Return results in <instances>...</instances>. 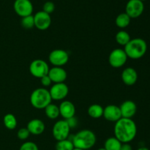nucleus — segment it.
I'll return each instance as SVG.
<instances>
[{"instance_id": "obj_24", "label": "nucleus", "mask_w": 150, "mask_h": 150, "mask_svg": "<svg viewBox=\"0 0 150 150\" xmlns=\"http://www.w3.org/2000/svg\"><path fill=\"white\" fill-rule=\"evenodd\" d=\"M115 39L117 44L125 46L130 41L131 38L127 32L125 30H120L116 34Z\"/></svg>"}, {"instance_id": "obj_6", "label": "nucleus", "mask_w": 150, "mask_h": 150, "mask_svg": "<svg viewBox=\"0 0 150 150\" xmlns=\"http://www.w3.org/2000/svg\"><path fill=\"white\" fill-rule=\"evenodd\" d=\"M70 128L66 120H59L54 124L52 129V134L57 141L68 138Z\"/></svg>"}, {"instance_id": "obj_25", "label": "nucleus", "mask_w": 150, "mask_h": 150, "mask_svg": "<svg viewBox=\"0 0 150 150\" xmlns=\"http://www.w3.org/2000/svg\"><path fill=\"white\" fill-rule=\"evenodd\" d=\"M74 148L72 141L68 138L58 141L55 145L56 150H73Z\"/></svg>"}, {"instance_id": "obj_17", "label": "nucleus", "mask_w": 150, "mask_h": 150, "mask_svg": "<svg viewBox=\"0 0 150 150\" xmlns=\"http://www.w3.org/2000/svg\"><path fill=\"white\" fill-rule=\"evenodd\" d=\"M59 108L60 115L64 119H67L69 118L75 116V114H76V107H75V105L73 104V102L68 101V100L63 101L60 104Z\"/></svg>"}, {"instance_id": "obj_21", "label": "nucleus", "mask_w": 150, "mask_h": 150, "mask_svg": "<svg viewBox=\"0 0 150 150\" xmlns=\"http://www.w3.org/2000/svg\"><path fill=\"white\" fill-rule=\"evenodd\" d=\"M45 113L48 119H56L60 115L59 108L57 105L51 103L45 107Z\"/></svg>"}, {"instance_id": "obj_11", "label": "nucleus", "mask_w": 150, "mask_h": 150, "mask_svg": "<svg viewBox=\"0 0 150 150\" xmlns=\"http://www.w3.org/2000/svg\"><path fill=\"white\" fill-rule=\"evenodd\" d=\"M35 26L39 30H46L51 24V18L50 14L44 11H39L34 16Z\"/></svg>"}, {"instance_id": "obj_19", "label": "nucleus", "mask_w": 150, "mask_h": 150, "mask_svg": "<svg viewBox=\"0 0 150 150\" xmlns=\"http://www.w3.org/2000/svg\"><path fill=\"white\" fill-rule=\"evenodd\" d=\"M122 143L120 142L116 137H110L105 140L104 143V149L105 150H120Z\"/></svg>"}, {"instance_id": "obj_3", "label": "nucleus", "mask_w": 150, "mask_h": 150, "mask_svg": "<svg viewBox=\"0 0 150 150\" xmlns=\"http://www.w3.org/2000/svg\"><path fill=\"white\" fill-rule=\"evenodd\" d=\"M124 50L127 57L133 60H138L142 58L146 54L147 44L142 38H133L130 39V41L125 46Z\"/></svg>"}, {"instance_id": "obj_12", "label": "nucleus", "mask_w": 150, "mask_h": 150, "mask_svg": "<svg viewBox=\"0 0 150 150\" xmlns=\"http://www.w3.org/2000/svg\"><path fill=\"white\" fill-rule=\"evenodd\" d=\"M51 99L57 101L62 100L68 95L69 88L64 82L55 83L49 91Z\"/></svg>"}, {"instance_id": "obj_30", "label": "nucleus", "mask_w": 150, "mask_h": 150, "mask_svg": "<svg viewBox=\"0 0 150 150\" xmlns=\"http://www.w3.org/2000/svg\"><path fill=\"white\" fill-rule=\"evenodd\" d=\"M64 120H66V121H67V124L69 125L70 129H73V128L76 127V126H77L78 120L75 116H73V117L71 118H69V119H64Z\"/></svg>"}, {"instance_id": "obj_36", "label": "nucleus", "mask_w": 150, "mask_h": 150, "mask_svg": "<svg viewBox=\"0 0 150 150\" xmlns=\"http://www.w3.org/2000/svg\"><path fill=\"white\" fill-rule=\"evenodd\" d=\"M141 1H146V0H141Z\"/></svg>"}, {"instance_id": "obj_7", "label": "nucleus", "mask_w": 150, "mask_h": 150, "mask_svg": "<svg viewBox=\"0 0 150 150\" xmlns=\"http://www.w3.org/2000/svg\"><path fill=\"white\" fill-rule=\"evenodd\" d=\"M127 56L122 49H115L108 57L109 64L114 68H120L124 66L127 60Z\"/></svg>"}, {"instance_id": "obj_33", "label": "nucleus", "mask_w": 150, "mask_h": 150, "mask_svg": "<svg viewBox=\"0 0 150 150\" xmlns=\"http://www.w3.org/2000/svg\"><path fill=\"white\" fill-rule=\"evenodd\" d=\"M136 150H149V149L148 148H146V147L142 146V147H139V148L137 149Z\"/></svg>"}, {"instance_id": "obj_15", "label": "nucleus", "mask_w": 150, "mask_h": 150, "mask_svg": "<svg viewBox=\"0 0 150 150\" xmlns=\"http://www.w3.org/2000/svg\"><path fill=\"white\" fill-rule=\"evenodd\" d=\"M48 75L51 78V81L54 83H60L64 82L67 76V71L63 68L54 66L49 69Z\"/></svg>"}, {"instance_id": "obj_18", "label": "nucleus", "mask_w": 150, "mask_h": 150, "mask_svg": "<svg viewBox=\"0 0 150 150\" xmlns=\"http://www.w3.org/2000/svg\"><path fill=\"white\" fill-rule=\"evenodd\" d=\"M26 128L32 135H39L45 131V125L44 122L40 119H34L29 121V123L27 124Z\"/></svg>"}, {"instance_id": "obj_29", "label": "nucleus", "mask_w": 150, "mask_h": 150, "mask_svg": "<svg viewBox=\"0 0 150 150\" xmlns=\"http://www.w3.org/2000/svg\"><path fill=\"white\" fill-rule=\"evenodd\" d=\"M55 10V4L52 1H46L44 3L43 6H42V11L45 12L48 14H51Z\"/></svg>"}, {"instance_id": "obj_32", "label": "nucleus", "mask_w": 150, "mask_h": 150, "mask_svg": "<svg viewBox=\"0 0 150 150\" xmlns=\"http://www.w3.org/2000/svg\"><path fill=\"white\" fill-rule=\"evenodd\" d=\"M120 150H133V147L129 143H123L122 144Z\"/></svg>"}, {"instance_id": "obj_14", "label": "nucleus", "mask_w": 150, "mask_h": 150, "mask_svg": "<svg viewBox=\"0 0 150 150\" xmlns=\"http://www.w3.org/2000/svg\"><path fill=\"white\" fill-rule=\"evenodd\" d=\"M122 117L132 119L136 115L137 111V106L136 103L131 100H126L120 106Z\"/></svg>"}, {"instance_id": "obj_10", "label": "nucleus", "mask_w": 150, "mask_h": 150, "mask_svg": "<svg viewBox=\"0 0 150 150\" xmlns=\"http://www.w3.org/2000/svg\"><path fill=\"white\" fill-rule=\"evenodd\" d=\"M13 8L16 14L22 18L32 14L33 4L30 0H16Z\"/></svg>"}, {"instance_id": "obj_4", "label": "nucleus", "mask_w": 150, "mask_h": 150, "mask_svg": "<svg viewBox=\"0 0 150 150\" xmlns=\"http://www.w3.org/2000/svg\"><path fill=\"white\" fill-rule=\"evenodd\" d=\"M51 100L49 91L44 88L34 90L30 96L31 104L36 109H45L46 106L51 104Z\"/></svg>"}, {"instance_id": "obj_26", "label": "nucleus", "mask_w": 150, "mask_h": 150, "mask_svg": "<svg viewBox=\"0 0 150 150\" xmlns=\"http://www.w3.org/2000/svg\"><path fill=\"white\" fill-rule=\"evenodd\" d=\"M21 25L26 29H31L35 26V21H34V16H30L22 17L21 21Z\"/></svg>"}, {"instance_id": "obj_8", "label": "nucleus", "mask_w": 150, "mask_h": 150, "mask_svg": "<svg viewBox=\"0 0 150 150\" xmlns=\"http://www.w3.org/2000/svg\"><path fill=\"white\" fill-rule=\"evenodd\" d=\"M144 10V1L141 0H129L126 4L125 13L130 19H137L141 16Z\"/></svg>"}, {"instance_id": "obj_20", "label": "nucleus", "mask_w": 150, "mask_h": 150, "mask_svg": "<svg viewBox=\"0 0 150 150\" xmlns=\"http://www.w3.org/2000/svg\"><path fill=\"white\" fill-rule=\"evenodd\" d=\"M103 109L100 104H92L88 108V114L92 119H100L103 115Z\"/></svg>"}, {"instance_id": "obj_34", "label": "nucleus", "mask_w": 150, "mask_h": 150, "mask_svg": "<svg viewBox=\"0 0 150 150\" xmlns=\"http://www.w3.org/2000/svg\"><path fill=\"white\" fill-rule=\"evenodd\" d=\"M97 150H105V149H104V147H103V148H99L98 149H97Z\"/></svg>"}, {"instance_id": "obj_22", "label": "nucleus", "mask_w": 150, "mask_h": 150, "mask_svg": "<svg viewBox=\"0 0 150 150\" xmlns=\"http://www.w3.org/2000/svg\"><path fill=\"white\" fill-rule=\"evenodd\" d=\"M130 21H131V19L127 13H122L119 14L116 18L115 23L118 27L125 28L129 26V24H130Z\"/></svg>"}, {"instance_id": "obj_27", "label": "nucleus", "mask_w": 150, "mask_h": 150, "mask_svg": "<svg viewBox=\"0 0 150 150\" xmlns=\"http://www.w3.org/2000/svg\"><path fill=\"white\" fill-rule=\"evenodd\" d=\"M19 150H39L38 145L32 141H26L19 148Z\"/></svg>"}, {"instance_id": "obj_1", "label": "nucleus", "mask_w": 150, "mask_h": 150, "mask_svg": "<svg viewBox=\"0 0 150 150\" xmlns=\"http://www.w3.org/2000/svg\"><path fill=\"white\" fill-rule=\"evenodd\" d=\"M114 137L121 143H130L136 138L137 126L132 119L122 118L116 121L114 129Z\"/></svg>"}, {"instance_id": "obj_5", "label": "nucleus", "mask_w": 150, "mask_h": 150, "mask_svg": "<svg viewBox=\"0 0 150 150\" xmlns=\"http://www.w3.org/2000/svg\"><path fill=\"white\" fill-rule=\"evenodd\" d=\"M49 69L48 63L41 59H36L29 65V71L31 74L39 79L48 74Z\"/></svg>"}, {"instance_id": "obj_13", "label": "nucleus", "mask_w": 150, "mask_h": 150, "mask_svg": "<svg viewBox=\"0 0 150 150\" xmlns=\"http://www.w3.org/2000/svg\"><path fill=\"white\" fill-rule=\"evenodd\" d=\"M103 116L107 121H117L119 119L122 118L120 107L114 105V104L107 105L103 109Z\"/></svg>"}, {"instance_id": "obj_23", "label": "nucleus", "mask_w": 150, "mask_h": 150, "mask_svg": "<svg viewBox=\"0 0 150 150\" xmlns=\"http://www.w3.org/2000/svg\"><path fill=\"white\" fill-rule=\"evenodd\" d=\"M3 122L7 129H14L17 126V119H16V116L12 113H7L4 116L3 119Z\"/></svg>"}, {"instance_id": "obj_28", "label": "nucleus", "mask_w": 150, "mask_h": 150, "mask_svg": "<svg viewBox=\"0 0 150 150\" xmlns=\"http://www.w3.org/2000/svg\"><path fill=\"white\" fill-rule=\"evenodd\" d=\"M30 135V132H29V131L28 130V129L26 127L21 128V129H18V131L17 132L18 138L20 140H21V141L26 140Z\"/></svg>"}, {"instance_id": "obj_16", "label": "nucleus", "mask_w": 150, "mask_h": 150, "mask_svg": "<svg viewBox=\"0 0 150 150\" xmlns=\"http://www.w3.org/2000/svg\"><path fill=\"white\" fill-rule=\"evenodd\" d=\"M122 79L125 85H133L138 79V73L136 69L132 67H127L122 71L121 74Z\"/></svg>"}, {"instance_id": "obj_2", "label": "nucleus", "mask_w": 150, "mask_h": 150, "mask_svg": "<svg viewBox=\"0 0 150 150\" xmlns=\"http://www.w3.org/2000/svg\"><path fill=\"white\" fill-rule=\"evenodd\" d=\"M70 140L75 148L88 150L95 146L97 138L94 132L90 129H82L78 132Z\"/></svg>"}, {"instance_id": "obj_9", "label": "nucleus", "mask_w": 150, "mask_h": 150, "mask_svg": "<svg viewBox=\"0 0 150 150\" xmlns=\"http://www.w3.org/2000/svg\"><path fill=\"white\" fill-rule=\"evenodd\" d=\"M48 60L53 66L62 67L68 62L69 54L63 49H54L49 54Z\"/></svg>"}, {"instance_id": "obj_31", "label": "nucleus", "mask_w": 150, "mask_h": 150, "mask_svg": "<svg viewBox=\"0 0 150 150\" xmlns=\"http://www.w3.org/2000/svg\"><path fill=\"white\" fill-rule=\"evenodd\" d=\"M40 81H41V84H42V86H44V87L50 86L51 84V82H52L51 78L49 77V76H48V74L45 75V76H42V77H41Z\"/></svg>"}, {"instance_id": "obj_35", "label": "nucleus", "mask_w": 150, "mask_h": 150, "mask_svg": "<svg viewBox=\"0 0 150 150\" xmlns=\"http://www.w3.org/2000/svg\"><path fill=\"white\" fill-rule=\"evenodd\" d=\"M73 150H83V149H79V148H74Z\"/></svg>"}]
</instances>
